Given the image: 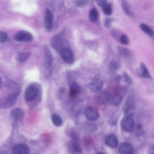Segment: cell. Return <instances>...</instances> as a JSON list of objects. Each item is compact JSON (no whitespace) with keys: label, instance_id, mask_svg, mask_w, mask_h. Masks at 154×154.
<instances>
[{"label":"cell","instance_id":"1","mask_svg":"<svg viewBox=\"0 0 154 154\" xmlns=\"http://www.w3.org/2000/svg\"><path fill=\"white\" fill-rule=\"evenodd\" d=\"M121 126L122 129L127 133H131L134 130V123L132 117L131 116L126 115L122 120Z\"/></svg>","mask_w":154,"mask_h":154},{"label":"cell","instance_id":"2","mask_svg":"<svg viewBox=\"0 0 154 154\" xmlns=\"http://www.w3.org/2000/svg\"><path fill=\"white\" fill-rule=\"evenodd\" d=\"M20 93L17 92L6 97L1 101V106L4 109L11 107L16 102Z\"/></svg>","mask_w":154,"mask_h":154},{"label":"cell","instance_id":"3","mask_svg":"<svg viewBox=\"0 0 154 154\" xmlns=\"http://www.w3.org/2000/svg\"><path fill=\"white\" fill-rule=\"evenodd\" d=\"M38 92V88L35 85H32L29 86L26 90L24 98L27 102H31L37 97Z\"/></svg>","mask_w":154,"mask_h":154},{"label":"cell","instance_id":"4","mask_svg":"<svg viewBox=\"0 0 154 154\" xmlns=\"http://www.w3.org/2000/svg\"><path fill=\"white\" fill-rule=\"evenodd\" d=\"M84 114L87 118L90 121H96L99 117L98 110L93 107L90 106L87 108L85 110Z\"/></svg>","mask_w":154,"mask_h":154},{"label":"cell","instance_id":"5","mask_svg":"<svg viewBox=\"0 0 154 154\" xmlns=\"http://www.w3.org/2000/svg\"><path fill=\"white\" fill-rule=\"evenodd\" d=\"M61 55L63 60L67 63L71 64L73 62V54L69 48H63L61 51Z\"/></svg>","mask_w":154,"mask_h":154},{"label":"cell","instance_id":"6","mask_svg":"<svg viewBox=\"0 0 154 154\" xmlns=\"http://www.w3.org/2000/svg\"><path fill=\"white\" fill-rule=\"evenodd\" d=\"M14 38L18 42H29L32 40V37L29 32L26 31H21L15 35Z\"/></svg>","mask_w":154,"mask_h":154},{"label":"cell","instance_id":"7","mask_svg":"<svg viewBox=\"0 0 154 154\" xmlns=\"http://www.w3.org/2000/svg\"><path fill=\"white\" fill-rule=\"evenodd\" d=\"M24 115V110L19 108L13 109L10 112V117L12 120L16 122L21 121L23 118Z\"/></svg>","mask_w":154,"mask_h":154},{"label":"cell","instance_id":"8","mask_svg":"<svg viewBox=\"0 0 154 154\" xmlns=\"http://www.w3.org/2000/svg\"><path fill=\"white\" fill-rule=\"evenodd\" d=\"M29 147L25 144H21L15 145L13 147L12 152L14 154H27L29 153Z\"/></svg>","mask_w":154,"mask_h":154},{"label":"cell","instance_id":"9","mask_svg":"<svg viewBox=\"0 0 154 154\" xmlns=\"http://www.w3.org/2000/svg\"><path fill=\"white\" fill-rule=\"evenodd\" d=\"M119 151L121 154H132L134 152V148L129 143L124 142L120 145Z\"/></svg>","mask_w":154,"mask_h":154},{"label":"cell","instance_id":"10","mask_svg":"<svg viewBox=\"0 0 154 154\" xmlns=\"http://www.w3.org/2000/svg\"><path fill=\"white\" fill-rule=\"evenodd\" d=\"M137 72L138 75L142 78L149 79L151 77L150 74L145 64L141 63L140 66L137 69Z\"/></svg>","mask_w":154,"mask_h":154},{"label":"cell","instance_id":"11","mask_svg":"<svg viewBox=\"0 0 154 154\" xmlns=\"http://www.w3.org/2000/svg\"><path fill=\"white\" fill-rule=\"evenodd\" d=\"M45 22L46 29L48 31H51L52 28V14L49 9L47 10L45 12Z\"/></svg>","mask_w":154,"mask_h":154},{"label":"cell","instance_id":"12","mask_svg":"<svg viewBox=\"0 0 154 154\" xmlns=\"http://www.w3.org/2000/svg\"><path fill=\"white\" fill-rule=\"evenodd\" d=\"M103 85V81L100 79H96L92 82L89 85V87L91 91L97 92L100 91Z\"/></svg>","mask_w":154,"mask_h":154},{"label":"cell","instance_id":"13","mask_svg":"<svg viewBox=\"0 0 154 154\" xmlns=\"http://www.w3.org/2000/svg\"><path fill=\"white\" fill-rule=\"evenodd\" d=\"M109 96L106 92H101L98 94L95 97L96 101L99 104L103 105L106 103L108 101Z\"/></svg>","mask_w":154,"mask_h":154},{"label":"cell","instance_id":"14","mask_svg":"<svg viewBox=\"0 0 154 154\" xmlns=\"http://www.w3.org/2000/svg\"><path fill=\"white\" fill-rule=\"evenodd\" d=\"M61 36L56 35L53 37L51 41L52 47L56 50H60L62 46V41Z\"/></svg>","mask_w":154,"mask_h":154},{"label":"cell","instance_id":"15","mask_svg":"<svg viewBox=\"0 0 154 154\" xmlns=\"http://www.w3.org/2000/svg\"><path fill=\"white\" fill-rule=\"evenodd\" d=\"M118 143L117 138L113 135L108 136L105 140L106 144L109 147L113 148H116L117 146Z\"/></svg>","mask_w":154,"mask_h":154},{"label":"cell","instance_id":"16","mask_svg":"<svg viewBox=\"0 0 154 154\" xmlns=\"http://www.w3.org/2000/svg\"><path fill=\"white\" fill-rule=\"evenodd\" d=\"M119 51L122 55L129 60H132L134 58V55L133 52L127 48L120 47Z\"/></svg>","mask_w":154,"mask_h":154},{"label":"cell","instance_id":"17","mask_svg":"<svg viewBox=\"0 0 154 154\" xmlns=\"http://www.w3.org/2000/svg\"><path fill=\"white\" fill-rule=\"evenodd\" d=\"M31 53L29 52H23L17 53L16 56L17 60L19 63L25 61L30 56Z\"/></svg>","mask_w":154,"mask_h":154},{"label":"cell","instance_id":"18","mask_svg":"<svg viewBox=\"0 0 154 154\" xmlns=\"http://www.w3.org/2000/svg\"><path fill=\"white\" fill-rule=\"evenodd\" d=\"M139 27L143 32L150 37L154 35V31L148 25L142 23L140 24Z\"/></svg>","mask_w":154,"mask_h":154},{"label":"cell","instance_id":"19","mask_svg":"<svg viewBox=\"0 0 154 154\" xmlns=\"http://www.w3.org/2000/svg\"><path fill=\"white\" fill-rule=\"evenodd\" d=\"M79 91V87L76 83H73L70 85L69 96L71 97H74L76 96Z\"/></svg>","mask_w":154,"mask_h":154},{"label":"cell","instance_id":"20","mask_svg":"<svg viewBox=\"0 0 154 154\" xmlns=\"http://www.w3.org/2000/svg\"><path fill=\"white\" fill-rule=\"evenodd\" d=\"M122 5L125 13L128 16L132 17L133 14L128 3L125 0H122Z\"/></svg>","mask_w":154,"mask_h":154},{"label":"cell","instance_id":"21","mask_svg":"<svg viewBox=\"0 0 154 154\" xmlns=\"http://www.w3.org/2000/svg\"><path fill=\"white\" fill-rule=\"evenodd\" d=\"M45 66L49 67L51 64V54L49 49L48 48L45 46Z\"/></svg>","mask_w":154,"mask_h":154},{"label":"cell","instance_id":"22","mask_svg":"<svg viewBox=\"0 0 154 154\" xmlns=\"http://www.w3.org/2000/svg\"><path fill=\"white\" fill-rule=\"evenodd\" d=\"M98 17V12L96 9L93 8L90 11L89 14L90 20L92 22L97 21Z\"/></svg>","mask_w":154,"mask_h":154},{"label":"cell","instance_id":"23","mask_svg":"<svg viewBox=\"0 0 154 154\" xmlns=\"http://www.w3.org/2000/svg\"><path fill=\"white\" fill-rule=\"evenodd\" d=\"M52 121L54 125L57 127L60 126L62 123L61 118L59 115L57 114H54L52 115Z\"/></svg>","mask_w":154,"mask_h":154},{"label":"cell","instance_id":"24","mask_svg":"<svg viewBox=\"0 0 154 154\" xmlns=\"http://www.w3.org/2000/svg\"><path fill=\"white\" fill-rule=\"evenodd\" d=\"M71 144L73 149L75 152L81 153L82 152V149L79 143L75 139L71 140Z\"/></svg>","mask_w":154,"mask_h":154},{"label":"cell","instance_id":"25","mask_svg":"<svg viewBox=\"0 0 154 154\" xmlns=\"http://www.w3.org/2000/svg\"><path fill=\"white\" fill-rule=\"evenodd\" d=\"M103 12L107 15H110L112 13V8L111 4L110 3L106 4L103 7Z\"/></svg>","mask_w":154,"mask_h":154},{"label":"cell","instance_id":"26","mask_svg":"<svg viewBox=\"0 0 154 154\" xmlns=\"http://www.w3.org/2000/svg\"><path fill=\"white\" fill-rule=\"evenodd\" d=\"M122 100L121 97L118 95H116L112 96L111 98V103L114 106H117L120 103Z\"/></svg>","mask_w":154,"mask_h":154},{"label":"cell","instance_id":"27","mask_svg":"<svg viewBox=\"0 0 154 154\" xmlns=\"http://www.w3.org/2000/svg\"><path fill=\"white\" fill-rule=\"evenodd\" d=\"M120 42L124 45H128L129 43V39L128 36L125 34L122 35L119 38Z\"/></svg>","mask_w":154,"mask_h":154},{"label":"cell","instance_id":"28","mask_svg":"<svg viewBox=\"0 0 154 154\" xmlns=\"http://www.w3.org/2000/svg\"><path fill=\"white\" fill-rule=\"evenodd\" d=\"M90 0H76V4L79 7H82L87 5L89 2Z\"/></svg>","mask_w":154,"mask_h":154},{"label":"cell","instance_id":"29","mask_svg":"<svg viewBox=\"0 0 154 154\" xmlns=\"http://www.w3.org/2000/svg\"><path fill=\"white\" fill-rule=\"evenodd\" d=\"M8 39V35L5 32H0V42L3 43L5 42Z\"/></svg>","mask_w":154,"mask_h":154},{"label":"cell","instance_id":"30","mask_svg":"<svg viewBox=\"0 0 154 154\" xmlns=\"http://www.w3.org/2000/svg\"><path fill=\"white\" fill-rule=\"evenodd\" d=\"M123 75L125 82L130 84H132V80L130 76L125 72L124 73Z\"/></svg>","mask_w":154,"mask_h":154},{"label":"cell","instance_id":"31","mask_svg":"<svg viewBox=\"0 0 154 154\" xmlns=\"http://www.w3.org/2000/svg\"><path fill=\"white\" fill-rule=\"evenodd\" d=\"M106 2L107 0H97V5L102 7L106 4Z\"/></svg>","mask_w":154,"mask_h":154},{"label":"cell","instance_id":"32","mask_svg":"<svg viewBox=\"0 0 154 154\" xmlns=\"http://www.w3.org/2000/svg\"><path fill=\"white\" fill-rule=\"evenodd\" d=\"M110 69L113 70L117 69L119 67V65L116 62H112L110 65Z\"/></svg>","mask_w":154,"mask_h":154},{"label":"cell","instance_id":"33","mask_svg":"<svg viewBox=\"0 0 154 154\" xmlns=\"http://www.w3.org/2000/svg\"><path fill=\"white\" fill-rule=\"evenodd\" d=\"M111 20L109 18L106 19L104 23L105 26L107 28H109L111 25Z\"/></svg>","mask_w":154,"mask_h":154},{"label":"cell","instance_id":"34","mask_svg":"<svg viewBox=\"0 0 154 154\" xmlns=\"http://www.w3.org/2000/svg\"><path fill=\"white\" fill-rule=\"evenodd\" d=\"M154 43V35L150 37Z\"/></svg>","mask_w":154,"mask_h":154},{"label":"cell","instance_id":"35","mask_svg":"<svg viewBox=\"0 0 154 154\" xmlns=\"http://www.w3.org/2000/svg\"><path fill=\"white\" fill-rule=\"evenodd\" d=\"M2 80H1V78H0V87H1V86H2Z\"/></svg>","mask_w":154,"mask_h":154}]
</instances>
